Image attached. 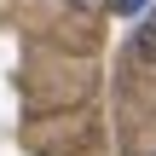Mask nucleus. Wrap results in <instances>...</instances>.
Segmentation results:
<instances>
[{"mask_svg": "<svg viewBox=\"0 0 156 156\" xmlns=\"http://www.w3.org/2000/svg\"><path fill=\"white\" fill-rule=\"evenodd\" d=\"M133 46H139V58H151V64H156V12H145V23H139V41H133Z\"/></svg>", "mask_w": 156, "mask_h": 156, "instance_id": "nucleus-1", "label": "nucleus"}, {"mask_svg": "<svg viewBox=\"0 0 156 156\" xmlns=\"http://www.w3.org/2000/svg\"><path fill=\"white\" fill-rule=\"evenodd\" d=\"M69 6H93V0H69Z\"/></svg>", "mask_w": 156, "mask_h": 156, "instance_id": "nucleus-3", "label": "nucleus"}, {"mask_svg": "<svg viewBox=\"0 0 156 156\" xmlns=\"http://www.w3.org/2000/svg\"><path fill=\"white\" fill-rule=\"evenodd\" d=\"M110 6H116V12H122V17H139V12H145V6H151V0H110Z\"/></svg>", "mask_w": 156, "mask_h": 156, "instance_id": "nucleus-2", "label": "nucleus"}]
</instances>
